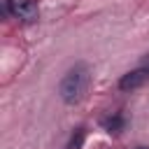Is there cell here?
Here are the masks:
<instances>
[{
	"label": "cell",
	"mask_w": 149,
	"mask_h": 149,
	"mask_svg": "<svg viewBox=\"0 0 149 149\" xmlns=\"http://www.w3.org/2000/svg\"><path fill=\"white\" fill-rule=\"evenodd\" d=\"M7 9L12 16L26 21V23H33L37 19V2L35 0H7Z\"/></svg>",
	"instance_id": "cell-2"
},
{
	"label": "cell",
	"mask_w": 149,
	"mask_h": 149,
	"mask_svg": "<svg viewBox=\"0 0 149 149\" xmlns=\"http://www.w3.org/2000/svg\"><path fill=\"white\" fill-rule=\"evenodd\" d=\"M81 142H84V130L79 128V130L72 135V140H70V149H79V147H81Z\"/></svg>",
	"instance_id": "cell-5"
},
{
	"label": "cell",
	"mask_w": 149,
	"mask_h": 149,
	"mask_svg": "<svg viewBox=\"0 0 149 149\" xmlns=\"http://www.w3.org/2000/svg\"><path fill=\"white\" fill-rule=\"evenodd\" d=\"M137 149H149V147H137Z\"/></svg>",
	"instance_id": "cell-7"
},
{
	"label": "cell",
	"mask_w": 149,
	"mask_h": 149,
	"mask_svg": "<svg viewBox=\"0 0 149 149\" xmlns=\"http://www.w3.org/2000/svg\"><path fill=\"white\" fill-rule=\"evenodd\" d=\"M88 84H91V70H88V65L86 63H77L61 79L58 93H61V98H63L65 105H77V102L84 100V95L88 91Z\"/></svg>",
	"instance_id": "cell-1"
},
{
	"label": "cell",
	"mask_w": 149,
	"mask_h": 149,
	"mask_svg": "<svg viewBox=\"0 0 149 149\" xmlns=\"http://www.w3.org/2000/svg\"><path fill=\"white\" fill-rule=\"evenodd\" d=\"M140 68H144V70H147V72H149V54H147V56H144V61H142V63H140Z\"/></svg>",
	"instance_id": "cell-6"
},
{
	"label": "cell",
	"mask_w": 149,
	"mask_h": 149,
	"mask_svg": "<svg viewBox=\"0 0 149 149\" xmlns=\"http://www.w3.org/2000/svg\"><path fill=\"white\" fill-rule=\"evenodd\" d=\"M102 126L109 130V133H119L123 128V119L121 116H109V119H102Z\"/></svg>",
	"instance_id": "cell-4"
},
{
	"label": "cell",
	"mask_w": 149,
	"mask_h": 149,
	"mask_svg": "<svg viewBox=\"0 0 149 149\" xmlns=\"http://www.w3.org/2000/svg\"><path fill=\"white\" fill-rule=\"evenodd\" d=\"M147 79H149V72H147L144 68H137V70L126 72V74L119 79V88H121V91H135V88H140Z\"/></svg>",
	"instance_id": "cell-3"
}]
</instances>
